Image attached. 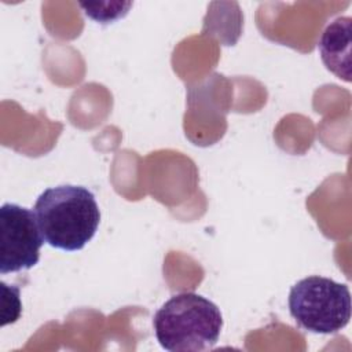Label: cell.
<instances>
[{
  "mask_svg": "<svg viewBox=\"0 0 352 352\" xmlns=\"http://www.w3.org/2000/svg\"><path fill=\"white\" fill-rule=\"evenodd\" d=\"M155 338L169 352L213 348L223 329L220 308L206 297L184 292L172 296L153 318Z\"/></svg>",
  "mask_w": 352,
  "mask_h": 352,
  "instance_id": "2",
  "label": "cell"
},
{
  "mask_svg": "<svg viewBox=\"0 0 352 352\" xmlns=\"http://www.w3.org/2000/svg\"><path fill=\"white\" fill-rule=\"evenodd\" d=\"M318 47L326 67L337 77L349 81L351 18L340 16L330 22L323 30Z\"/></svg>",
  "mask_w": 352,
  "mask_h": 352,
  "instance_id": "5",
  "label": "cell"
},
{
  "mask_svg": "<svg viewBox=\"0 0 352 352\" xmlns=\"http://www.w3.org/2000/svg\"><path fill=\"white\" fill-rule=\"evenodd\" d=\"M44 242L60 250H81L95 235L100 210L92 191L62 184L44 190L34 204Z\"/></svg>",
  "mask_w": 352,
  "mask_h": 352,
  "instance_id": "1",
  "label": "cell"
},
{
  "mask_svg": "<svg viewBox=\"0 0 352 352\" xmlns=\"http://www.w3.org/2000/svg\"><path fill=\"white\" fill-rule=\"evenodd\" d=\"M44 243L34 212L16 204L0 208V274L34 267Z\"/></svg>",
  "mask_w": 352,
  "mask_h": 352,
  "instance_id": "4",
  "label": "cell"
},
{
  "mask_svg": "<svg viewBox=\"0 0 352 352\" xmlns=\"http://www.w3.org/2000/svg\"><path fill=\"white\" fill-rule=\"evenodd\" d=\"M289 311L298 326L316 334H333L351 319V293L346 285L311 275L292 286Z\"/></svg>",
  "mask_w": 352,
  "mask_h": 352,
  "instance_id": "3",
  "label": "cell"
}]
</instances>
